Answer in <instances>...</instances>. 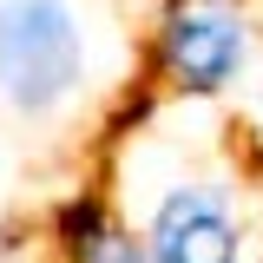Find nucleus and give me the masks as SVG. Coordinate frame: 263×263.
<instances>
[{"label": "nucleus", "instance_id": "nucleus-1", "mask_svg": "<svg viewBox=\"0 0 263 263\" xmlns=\"http://www.w3.org/2000/svg\"><path fill=\"white\" fill-rule=\"evenodd\" d=\"M92 79V27L79 0H0V99L20 119H53Z\"/></svg>", "mask_w": 263, "mask_h": 263}, {"label": "nucleus", "instance_id": "nucleus-2", "mask_svg": "<svg viewBox=\"0 0 263 263\" xmlns=\"http://www.w3.org/2000/svg\"><path fill=\"white\" fill-rule=\"evenodd\" d=\"M257 60V13L243 0H164L152 27V79L171 99H224Z\"/></svg>", "mask_w": 263, "mask_h": 263}, {"label": "nucleus", "instance_id": "nucleus-3", "mask_svg": "<svg viewBox=\"0 0 263 263\" xmlns=\"http://www.w3.org/2000/svg\"><path fill=\"white\" fill-rule=\"evenodd\" d=\"M138 237L158 263H250V217L224 171H178L152 197Z\"/></svg>", "mask_w": 263, "mask_h": 263}, {"label": "nucleus", "instance_id": "nucleus-4", "mask_svg": "<svg viewBox=\"0 0 263 263\" xmlns=\"http://www.w3.org/2000/svg\"><path fill=\"white\" fill-rule=\"evenodd\" d=\"M53 243L66 263H158L152 243L105 204V191H72L53 211Z\"/></svg>", "mask_w": 263, "mask_h": 263}]
</instances>
